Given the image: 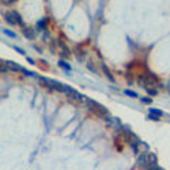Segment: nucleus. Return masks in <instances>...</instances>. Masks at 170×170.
<instances>
[{"label": "nucleus", "instance_id": "nucleus-1", "mask_svg": "<svg viewBox=\"0 0 170 170\" xmlns=\"http://www.w3.org/2000/svg\"><path fill=\"white\" fill-rule=\"evenodd\" d=\"M84 101L88 104V106H90L91 111L95 112L98 116H102V118H105V119H108V118H109V112L106 111L105 106H102L101 104H98V102L92 101V99H88V98H85Z\"/></svg>", "mask_w": 170, "mask_h": 170}, {"label": "nucleus", "instance_id": "nucleus-2", "mask_svg": "<svg viewBox=\"0 0 170 170\" xmlns=\"http://www.w3.org/2000/svg\"><path fill=\"white\" fill-rule=\"evenodd\" d=\"M4 19H6V22L9 23V24H12V26H14V24H23L22 16H20L17 12H14V10H12V12H7L6 14H4Z\"/></svg>", "mask_w": 170, "mask_h": 170}, {"label": "nucleus", "instance_id": "nucleus-3", "mask_svg": "<svg viewBox=\"0 0 170 170\" xmlns=\"http://www.w3.org/2000/svg\"><path fill=\"white\" fill-rule=\"evenodd\" d=\"M64 94H67L68 98L74 99V101H84L85 99V96L81 95L80 92H77L75 90H72L71 87H68V85H65V90H64Z\"/></svg>", "mask_w": 170, "mask_h": 170}, {"label": "nucleus", "instance_id": "nucleus-4", "mask_svg": "<svg viewBox=\"0 0 170 170\" xmlns=\"http://www.w3.org/2000/svg\"><path fill=\"white\" fill-rule=\"evenodd\" d=\"M124 133H125V136H126V140L130 143V145H135V143L138 145V143L140 142L139 138H138V136H136L133 132H129V130H124Z\"/></svg>", "mask_w": 170, "mask_h": 170}, {"label": "nucleus", "instance_id": "nucleus-5", "mask_svg": "<svg viewBox=\"0 0 170 170\" xmlns=\"http://www.w3.org/2000/svg\"><path fill=\"white\" fill-rule=\"evenodd\" d=\"M138 164L140 167H149V162H148V153H142V155L138 158Z\"/></svg>", "mask_w": 170, "mask_h": 170}, {"label": "nucleus", "instance_id": "nucleus-6", "mask_svg": "<svg viewBox=\"0 0 170 170\" xmlns=\"http://www.w3.org/2000/svg\"><path fill=\"white\" fill-rule=\"evenodd\" d=\"M58 46H60V48H61V51H60V56L64 57V58H68V57H70V50H68L67 47H65V44L61 43V41H58Z\"/></svg>", "mask_w": 170, "mask_h": 170}, {"label": "nucleus", "instance_id": "nucleus-7", "mask_svg": "<svg viewBox=\"0 0 170 170\" xmlns=\"http://www.w3.org/2000/svg\"><path fill=\"white\" fill-rule=\"evenodd\" d=\"M23 34H24V37L26 38H28V40H34V28H31V27H26V28H23Z\"/></svg>", "mask_w": 170, "mask_h": 170}, {"label": "nucleus", "instance_id": "nucleus-8", "mask_svg": "<svg viewBox=\"0 0 170 170\" xmlns=\"http://www.w3.org/2000/svg\"><path fill=\"white\" fill-rule=\"evenodd\" d=\"M148 162H149V167L158 166V158H156L155 153H148Z\"/></svg>", "mask_w": 170, "mask_h": 170}, {"label": "nucleus", "instance_id": "nucleus-9", "mask_svg": "<svg viewBox=\"0 0 170 170\" xmlns=\"http://www.w3.org/2000/svg\"><path fill=\"white\" fill-rule=\"evenodd\" d=\"M6 71H9L7 61H2V60H0V72H6Z\"/></svg>", "mask_w": 170, "mask_h": 170}, {"label": "nucleus", "instance_id": "nucleus-10", "mask_svg": "<svg viewBox=\"0 0 170 170\" xmlns=\"http://www.w3.org/2000/svg\"><path fill=\"white\" fill-rule=\"evenodd\" d=\"M58 65H60V67H61V68H64V70H67V71H70V70H71V65L68 64V62L62 61V60L58 62Z\"/></svg>", "mask_w": 170, "mask_h": 170}, {"label": "nucleus", "instance_id": "nucleus-11", "mask_svg": "<svg viewBox=\"0 0 170 170\" xmlns=\"http://www.w3.org/2000/svg\"><path fill=\"white\" fill-rule=\"evenodd\" d=\"M102 70H104V71H105V75H106V77L109 78V80H111V81H114V77H112V75H111V72H109L108 67H106L105 64H102Z\"/></svg>", "mask_w": 170, "mask_h": 170}, {"label": "nucleus", "instance_id": "nucleus-12", "mask_svg": "<svg viewBox=\"0 0 170 170\" xmlns=\"http://www.w3.org/2000/svg\"><path fill=\"white\" fill-rule=\"evenodd\" d=\"M149 114H153V115H158V116H162V115H163V111H160V109H155V108H150V109H149Z\"/></svg>", "mask_w": 170, "mask_h": 170}, {"label": "nucleus", "instance_id": "nucleus-13", "mask_svg": "<svg viewBox=\"0 0 170 170\" xmlns=\"http://www.w3.org/2000/svg\"><path fill=\"white\" fill-rule=\"evenodd\" d=\"M84 57H85V54H84L82 50H77V58L80 61H84Z\"/></svg>", "mask_w": 170, "mask_h": 170}, {"label": "nucleus", "instance_id": "nucleus-14", "mask_svg": "<svg viewBox=\"0 0 170 170\" xmlns=\"http://www.w3.org/2000/svg\"><path fill=\"white\" fill-rule=\"evenodd\" d=\"M44 27H46V19H44V20H40V22L37 23V28H38V30H43Z\"/></svg>", "mask_w": 170, "mask_h": 170}, {"label": "nucleus", "instance_id": "nucleus-15", "mask_svg": "<svg viewBox=\"0 0 170 170\" xmlns=\"http://www.w3.org/2000/svg\"><path fill=\"white\" fill-rule=\"evenodd\" d=\"M125 94H126V95H129L130 98H136V96H138V94L133 92V91H130V90H125Z\"/></svg>", "mask_w": 170, "mask_h": 170}, {"label": "nucleus", "instance_id": "nucleus-16", "mask_svg": "<svg viewBox=\"0 0 170 170\" xmlns=\"http://www.w3.org/2000/svg\"><path fill=\"white\" fill-rule=\"evenodd\" d=\"M3 33L6 34V36H9V37H12V38H16V34L13 33V31H10V30H6V28H4V30H3Z\"/></svg>", "mask_w": 170, "mask_h": 170}, {"label": "nucleus", "instance_id": "nucleus-17", "mask_svg": "<svg viewBox=\"0 0 170 170\" xmlns=\"http://www.w3.org/2000/svg\"><path fill=\"white\" fill-rule=\"evenodd\" d=\"M13 2H16V0H0V4H3V6H10Z\"/></svg>", "mask_w": 170, "mask_h": 170}, {"label": "nucleus", "instance_id": "nucleus-18", "mask_svg": "<svg viewBox=\"0 0 170 170\" xmlns=\"http://www.w3.org/2000/svg\"><path fill=\"white\" fill-rule=\"evenodd\" d=\"M159 118L158 115H153V114H149V119H152V121H159Z\"/></svg>", "mask_w": 170, "mask_h": 170}, {"label": "nucleus", "instance_id": "nucleus-19", "mask_svg": "<svg viewBox=\"0 0 170 170\" xmlns=\"http://www.w3.org/2000/svg\"><path fill=\"white\" fill-rule=\"evenodd\" d=\"M146 90H148V92L150 94V95H156V91L155 90H152V88H146Z\"/></svg>", "mask_w": 170, "mask_h": 170}, {"label": "nucleus", "instance_id": "nucleus-20", "mask_svg": "<svg viewBox=\"0 0 170 170\" xmlns=\"http://www.w3.org/2000/svg\"><path fill=\"white\" fill-rule=\"evenodd\" d=\"M142 102H145V104H150L152 99L150 98H142Z\"/></svg>", "mask_w": 170, "mask_h": 170}, {"label": "nucleus", "instance_id": "nucleus-21", "mask_svg": "<svg viewBox=\"0 0 170 170\" xmlns=\"http://www.w3.org/2000/svg\"><path fill=\"white\" fill-rule=\"evenodd\" d=\"M14 50H16V51H19V53H20V54H24V50L19 48V47H14Z\"/></svg>", "mask_w": 170, "mask_h": 170}, {"label": "nucleus", "instance_id": "nucleus-22", "mask_svg": "<svg viewBox=\"0 0 170 170\" xmlns=\"http://www.w3.org/2000/svg\"><path fill=\"white\" fill-rule=\"evenodd\" d=\"M156 170H164L163 167H160V166H156Z\"/></svg>", "mask_w": 170, "mask_h": 170}, {"label": "nucleus", "instance_id": "nucleus-23", "mask_svg": "<svg viewBox=\"0 0 170 170\" xmlns=\"http://www.w3.org/2000/svg\"><path fill=\"white\" fill-rule=\"evenodd\" d=\"M148 170H156V166L155 167H148Z\"/></svg>", "mask_w": 170, "mask_h": 170}]
</instances>
